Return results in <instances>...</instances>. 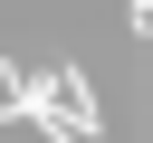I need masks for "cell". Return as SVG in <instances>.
<instances>
[{"instance_id":"1","label":"cell","mask_w":153,"mask_h":143,"mask_svg":"<svg viewBox=\"0 0 153 143\" xmlns=\"http://www.w3.org/2000/svg\"><path fill=\"white\" fill-rule=\"evenodd\" d=\"M57 95L76 105V143H96V133H105V114H96V86H86V67H57Z\"/></svg>"}]
</instances>
